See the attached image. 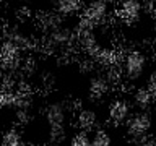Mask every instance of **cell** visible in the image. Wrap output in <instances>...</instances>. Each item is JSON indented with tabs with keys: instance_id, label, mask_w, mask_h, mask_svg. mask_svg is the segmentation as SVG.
<instances>
[{
	"instance_id": "obj_1",
	"label": "cell",
	"mask_w": 156,
	"mask_h": 146,
	"mask_svg": "<svg viewBox=\"0 0 156 146\" xmlns=\"http://www.w3.org/2000/svg\"><path fill=\"white\" fill-rule=\"evenodd\" d=\"M146 68V60L140 52L127 54L122 60V71L129 80H138Z\"/></svg>"
},
{
	"instance_id": "obj_2",
	"label": "cell",
	"mask_w": 156,
	"mask_h": 146,
	"mask_svg": "<svg viewBox=\"0 0 156 146\" xmlns=\"http://www.w3.org/2000/svg\"><path fill=\"white\" fill-rule=\"evenodd\" d=\"M107 10H109L107 0H93V2L85 8V18H86V21H90V23L101 21V19L107 15Z\"/></svg>"
},
{
	"instance_id": "obj_3",
	"label": "cell",
	"mask_w": 156,
	"mask_h": 146,
	"mask_svg": "<svg viewBox=\"0 0 156 146\" xmlns=\"http://www.w3.org/2000/svg\"><path fill=\"white\" fill-rule=\"evenodd\" d=\"M65 107H63L60 102H55V104L49 106L47 109V122L51 125V130H63V123H65Z\"/></svg>"
},
{
	"instance_id": "obj_4",
	"label": "cell",
	"mask_w": 156,
	"mask_h": 146,
	"mask_svg": "<svg viewBox=\"0 0 156 146\" xmlns=\"http://www.w3.org/2000/svg\"><path fill=\"white\" fill-rule=\"evenodd\" d=\"M129 120V128L132 133L135 135H143L146 131L150 130V125H151V120L148 114H145V112H138V114H133L130 117Z\"/></svg>"
},
{
	"instance_id": "obj_5",
	"label": "cell",
	"mask_w": 156,
	"mask_h": 146,
	"mask_svg": "<svg viewBox=\"0 0 156 146\" xmlns=\"http://www.w3.org/2000/svg\"><path fill=\"white\" fill-rule=\"evenodd\" d=\"M119 13L124 19H127V21H133V19H136L141 13V3L138 0H124L120 5Z\"/></svg>"
},
{
	"instance_id": "obj_6",
	"label": "cell",
	"mask_w": 156,
	"mask_h": 146,
	"mask_svg": "<svg viewBox=\"0 0 156 146\" xmlns=\"http://www.w3.org/2000/svg\"><path fill=\"white\" fill-rule=\"evenodd\" d=\"M109 115L114 122H124V120L129 119V115H130V107L125 101H117L112 104L111 110H109Z\"/></svg>"
},
{
	"instance_id": "obj_7",
	"label": "cell",
	"mask_w": 156,
	"mask_h": 146,
	"mask_svg": "<svg viewBox=\"0 0 156 146\" xmlns=\"http://www.w3.org/2000/svg\"><path fill=\"white\" fill-rule=\"evenodd\" d=\"M0 146H23L21 135L13 128L5 131L2 135V138H0Z\"/></svg>"
},
{
	"instance_id": "obj_8",
	"label": "cell",
	"mask_w": 156,
	"mask_h": 146,
	"mask_svg": "<svg viewBox=\"0 0 156 146\" xmlns=\"http://www.w3.org/2000/svg\"><path fill=\"white\" fill-rule=\"evenodd\" d=\"M90 88H91V92H93V94H96V96L104 94V92L107 91V88H109V81H107L106 76L98 75V76H94V78L91 80Z\"/></svg>"
},
{
	"instance_id": "obj_9",
	"label": "cell",
	"mask_w": 156,
	"mask_h": 146,
	"mask_svg": "<svg viewBox=\"0 0 156 146\" xmlns=\"http://www.w3.org/2000/svg\"><path fill=\"white\" fill-rule=\"evenodd\" d=\"M55 2H57L58 12L65 13V15L75 13L80 8V0H55Z\"/></svg>"
},
{
	"instance_id": "obj_10",
	"label": "cell",
	"mask_w": 156,
	"mask_h": 146,
	"mask_svg": "<svg viewBox=\"0 0 156 146\" xmlns=\"http://www.w3.org/2000/svg\"><path fill=\"white\" fill-rule=\"evenodd\" d=\"M90 144L91 146H111V135L102 130L96 131L90 138Z\"/></svg>"
},
{
	"instance_id": "obj_11",
	"label": "cell",
	"mask_w": 156,
	"mask_h": 146,
	"mask_svg": "<svg viewBox=\"0 0 156 146\" xmlns=\"http://www.w3.org/2000/svg\"><path fill=\"white\" fill-rule=\"evenodd\" d=\"M153 94H151V92L146 89H138L136 91V94H135V104L136 106H140V107H146L151 102V99H153Z\"/></svg>"
},
{
	"instance_id": "obj_12",
	"label": "cell",
	"mask_w": 156,
	"mask_h": 146,
	"mask_svg": "<svg viewBox=\"0 0 156 146\" xmlns=\"http://www.w3.org/2000/svg\"><path fill=\"white\" fill-rule=\"evenodd\" d=\"M80 123L83 128H91L94 125V114L90 110H83L80 114Z\"/></svg>"
},
{
	"instance_id": "obj_13",
	"label": "cell",
	"mask_w": 156,
	"mask_h": 146,
	"mask_svg": "<svg viewBox=\"0 0 156 146\" xmlns=\"http://www.w3.org/2000/svg\"><path fill=\"white\" fill-rule=\"evenodd\" d=\"M70 146H91V144H90V138H88V135L86 133H80V135H75L72 138Z\"/></svg>"
},
{
	"instance_id": "obj_14",
	"label": "cell",
	"mask_w": 156,
	"mask_h": 146,
	"mask_svg": "<svg viewBox=\"0 0 156 146\" xmlns=\"http://www.w3.org/2000/svg\"><path fill=\"white\" fill-rule=\"evenodd\" d=\"M146 89H148L153 96H156V71L150 76V80H148V88H146Z\"/></svg>"
},
{
	"instance_id": "obj_15",
	"label": "cell",
	"mask_w": 156,
	"mask_h": 146,
	"mask_svg": "<svg viewBox=\"0 0 156 146\" xmlns=\"http://www.w3.org/2000/svg\"><path fill=\"white\" fill-rule=\"evenodd\" d=\"M2 109H3V106H2V104H0V115H2Z\"/></svg>"
}]
</instances>
